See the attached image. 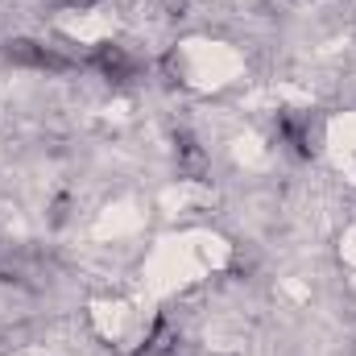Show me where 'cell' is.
Segmentation results:
<instances>
[{"instance_id":"1","label":"cell","mask_w":356,"mask_h":356,"mask_svg":"<svg viewBox=\"0 0 356 356\" xmlns=\"http://www.w3.org/2000/svg\"><path fill=\"white\" fill-rule=\"evenodd\" d=\"M95 63H99V71H104L108 79H120V75H129V63H124V54H120L116 46H99Z\"/></svg>"}]
</instances>
